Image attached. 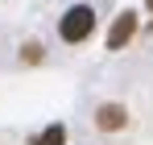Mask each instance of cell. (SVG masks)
<instances>
[{
    "label": "cell",
    "mask_w": 153,
    "mask_h": 145,
    "mask_svg": "<svg viewBox=\"0 0 153 145\" xmlns=\"http://www.w3.org/2000/svg\"><path fill=\"white\" fill-rule=\"evenodd\" d=\"M91 29H95V8H91V4H75V8H66V17L58 21L62 42H71V46L87 42V37H91Z\"/></svg>",
    "instance_id": "1"
},
{
    "label": "cell",
    "mask_w": 153,
    "mask_h": 145,
    "mask_svg": "<svg viewBox=\"0 0 153 145\" xmlns=\"http://www.w3.org/2000/svg\"><path fill=\"white\" fill-rule=\"evenodd\" d=\"M95 124H100L103 133H120V129L128 124V108L124 104H103L100 116H95Z\"/></svg>",
    "instance_id": "2"
},
{
    "label": "cell",
    "mask_w": 153,
    "mask_h": 145,
    "mask_svg": "<svg viewBox=\"0 0 153 145\" xmlns=\"http://www.w3.org/2000/svg\"><path fill=\"white\" fill-rule=\"evenodd\" d=\"M132 33H137V17H132V13H120L116 25H112V33H108V50H120Z\"/></svg>",
    "instance_id": "3"
},
{
    "label": "cell",
    "mask_w": 153,
    "mask_h": 145,
    "mask_svg": "<svg viewBox=\"0 0 153 145\" xmlns=\"http://www.w3.org/2000/svg\"><path fill=\"white\" fill-rule=\"evenodd\" d=\"M29 145H66V129H62V124H50L46 133H37Z\"/></svg>",
    "instance_id": "4"
},
{
    "label": "cell",
    "mask_w": 153,
    "mask_h": 145,
    "mask_svg": "<svg viewBox=\"0 0 153 145\" xmlns=\"http://www.w3.org/2000/svg\"><path fill=\"white\" fill-rule=\"evenodd\" d=\"M145 4H149V8H153V0H145Z\"/></svg>",
    "instance_id": "5"
}]
</instances>
